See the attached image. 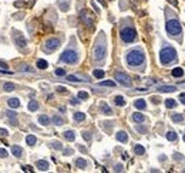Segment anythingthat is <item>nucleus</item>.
I'll return each mask as SVG.
<instances>
[{"instance_id":"obj_1","label":"nucleus","mask_w":185,"mask_h":173,"mask_svg":"<svg viewBox=\"0 0 185 173\" xmlns=\"http://www.w3.org/2000/svg\"><path fill=\"white\" fill-rule=\"evenodd\" d=\"M125 61L131 68H140L141 65L145 64V54L141 48H134V50L127 52Z\"/></svg>"},{"instance_id":"obj_2","label":"nucleus","mask_w":185,"mask_h":173,"mask_svg":"<svg viewBox=\"0 0 185 173\" xmlns=\"http://www.w3.org/2000/svg\"><path fill=\"white\" fill-rule=\"evenodd\" d=\"M105 54H107V46H105V38L104 35L101 34V37L96 41L94 44V48H93V58L96 61H102L105 58Z\"/></svg>"},{"instance_id":"obj_3","label":"nucleus","mask_w":185,"mask_h":173,"mask_svg":"<svg viewBox=\"0 0 185 173\" xmlns=\"http://www.w3.org/2000/svg\"><path fill=\"white\" fill-rule=\"evenodd\" d=\"M160 61L162 65H168L177 61V51L172 47H164L160 52Z\"/></svg>"},{"instance_id":"obj_4","label":"nucleus","mask_w":185,"mask_h":173,"mask_svg":"<svg viewBox=\"0 0 185 173\" xmlns=\"http://www.w3.org/2000/svg\"><path fill=\"white\" fill-rule=\"evenodd\" d=\"M167 31H168L169 35H174V37H177V35H179L182 33V29H181V24H179V21L177 20V18H171L167 21Z\"/></svg>"},{"instance_id":"obj_5","label":"nucleus","mask_w":185,"mask_h":173,"mask_svg":"<svg viewBox=\"0 0 185 173\" xmlns=\"http://www.w3.org/2000/svg\"><path fill=\"white\" fill-rule=\"evenodd\" d=\"M120 37L124 43H133L137 38V31L134 27H124L120 31Z\"/></svg>"},{"instance_id":"obj_6","label":"nucleus","mask_w":185,"mask_h":173,"mask_svg":"<svg viewBox=\"0 0 185 173\" xmlns=\"http://www.w3.org/2000/svg\"><path fill=\"white\" fill-rule=\"evenodd\" d=\"M60 60L63 63H66V64H76L78 61V54H77V51H74V50H66V51L61 54Z\"/></svg>"},{"instance_id":"obj_7","label":"nucleus","mask_w":185,"mask_h":173,"mask_svg":"<svg viewBox=\"0 0 185 173\" xmlns=\"http://www.w3.org/2000/svg\"><path fill=\"white\" fill-rule=\"evenodd\" d=\"M60 47V40L58 38H49L44 43V51L46 52H53Z\"/></svg>"},{"instance_id":"obj_8","label":"nucleus","mask_w":185,"mask_h":173,"mask_svg":"<svg viewBox=\"0 0 185 173\" xmlns=\"http://www.w3.org/2000/svg\"><path fill=\"white\" fill-rule=\"evenodd\" d=\"M116 80H117L121 85H124V86H131V84H133L131 78H130L125 72H120V71L116 72Z\"/></svg>"},{"instance_id":"obj_9","label":"nucleus","mask_w":185,"mask_h":173,"mask_svg":"<svg viewBox=\"0 0 185 173\" xmlns=\"http://www.w3.org/2000/svg\"><path fill=\"white\" fill-rule=\"evenodd\" d=\"M13 38H14V43H16L20 48H24L27 46V40L24 38V35L21 34L20 31H14L13 33Z\"/></svg>"},{"instance_id":"obj_10","label":"nucleus","mask_w":185,"mask_h":173,"mask_svg":"<svg viewBox=\"0 0 185 173\" xmlns=\"http://www.w3.org/2000/svg\"><path fill=\"white\" fill-rule=\"evenodd\" d=\"M116 138H117L118 142H121V143H125V142L128 140V135H127V132H124V131H120V132H117Z\"/></svg>"},{"instance_id":"obj_11","label":"nucleus","mask_w":185,"mask_h":173,"mask_svg":"<svg viewBox=\"0 0 185 173\" xmlns=\"http://www.w3.org/2000/svg\"><path fill=\"white\" fill-rule=\"evenodd\" d=\"M160 92H174V91H177V86L174 85H161L157 88Z\"/></svg>"},{"instance_id":"obj_12","label":"nucleus","mask_w":185,"mask_h":173,"mask_svg":"<svg viewBox=\"0 0 185 173\" xmlns=\"http://www.w3.org/2000/svg\"><path fill=\"white\" fill-rule=\"evenodd\" d=\"M36 166H37V168H39L40 170H43V172L49 169V163H47L46 160H37V163H36Z\"/></svg>"},{"instance_id":"obj_13","label":"nucleus","mask_w":185,"mask_h":173,"mask_svg":"<svg viewBox=\"0 0 185 173\" xmlns=\"http://www.w3.org/2000/svg\"><path fill=\"white\" fill-rule=\"evenodd\" d=\"M133 119H134V122H137V123H142V122L145 121V116H144L142 114H140V112H135L134 115H133Z\"/></svg>"},{"instance_id":"obj_14","label":"nucleus","mask_w":185,"mask_h":173,"mask_svg":"<svg viewBox=\"0 0 185 173\" xmlns=\"http://www.w3.org/2000/svg\"><path fill=\"white\" fill-rule=\"evenodd\" d=\"M101 112H102V114H105V115H113V109L105 104V102H102V104H101Z\"/></svg>"},{"instance_id":"obj_15","label":"nucleus","mask_w":185,"mask_h":173,"mask_svg":"<svg viewBox=\"0 0 185 173\" xmlns=\"http://www.w3.org/2000/svg\"><path fill=\"white\" fill-rule=\"evenodd\" d=\"M171 119L175 122V123H181V122L185 121V116L184 115H181V114H174V115L171 116Z\"/></svg>"},{"instance_id":"obj_16","label":"nucleus","mask_w":185,"mask_h":173,"mask_svg":"<svg viewBox=\"0 0 185 173\" xmlns=\"http://www.w3.org/2000/svg\"><path fill=\"white\" fill-rule=\"evenodd\" d=\"M27 108H29V111L30 112H36L37 109H39V102L37 101H29V105H27Z\"/></svg>"},{"instance_id":"obj_17","label":"nucleus","mask_w":185,"mask_h":173,"mask_svg":"<svg viewBox=\"0 0 185 173\" xmlns=\"http://www.w3.org/2000/svg\"><path fill=\"white\" fill-rule=\"evenodd\" d=\"M134 106L137 109H145V108H147V102H145L144 99H137L134 102Z\"/></svg>"},{"instance_id":"obj_18","label":"nucleus","mask_w":185,"mask_h":173,"mask_svg":"<svg viewBox=\"0 0 185 173\" xmlns=\"http://www.w3.org/2000/svg\"><path fill=\"white\" fill-rule=\"evenodd\" d=\"M7 104H9L10 108H19L20 106V101H19V98H10L7 101Z\"/></svg>"},{"instance_id":"obj_19","label":"nucleus","mask_w":185,"mask_h":173,"mask_svg":"<svg viewBox=\"0 0 185 173\" xmlns=\"http://www.w3.org/2000/svg\"><path fill=\"white\" fill-rule=\"evenodd\" d=\"M76 166H77L78 169H85V168H87V162H85L83 157H78V159L76 160Z\"/></svg>"},{"instance_id":"obj_20","label":"nucleus","mask_w":185,"mask_h":173,"mask_svg":"<svg viewBox=\"0 0 185 173\" xmlns=\"http://www.w3.org/2000/svg\"><path fill=\"white\" fill-rule=\"evenodd\" d=\"M12 153L16 156V157H20L23 155V149L20 146H12Z\"/></svg>"},{"instance_id":"obj_21","label":"nucleus","mask_w":185,"mask_h":173,"mask_svg":"<svg viewBox=\"0 0 185 173\" xmlns=\"http://www.w3.org/2000/svg\"><path fill=\"white\" fill-rule=\"evenodd\" d=\"M63 135H64V138L67 139L68 142H73V140L76 139V133H74L73 131H66V132H64Z\"/></svg>"},{"instance_id":"obj_22","label":"nucleus","mask_w":185,"mask_h":173,"mask_svg":"<svg viewBox=\"0 0 185 173\" xmlns=\"http://www.w3.org/2000/svg\"><path fill=\"white\" fill-rule=\"evenodd\" d=\"M182 75H184V71H182V68L177 67V68L172 69V77H175V78H181Z\"/></svg>"},{"instance_id":"obj_23","label":"nucleus","mask_w":185,"mask_h":173,"mask_svg":"<svg viewBox=\"0 0 185 173\" xmlns=\"http://www.w3.org/2000/svg\"><path fill=\"white\" fill-rule=\"evenodd\" d=\"M114 104L117 105V106H124L125 105V99H124V97H121V95H118L114 98Z\"/></svg>"},{"instance_id":"obj_24","label":"nucleus","mask_w":185,"mask_h":173,"mask_svg":"<svg viewBox=\"0 0 185 173\" xmlns=\"http://www.w3.org/2000/svg\"><path fill=\"white\" fill-rule=\"evenodd\" d=\"M134 152H135V155H144V153H145V148H144L142 145H135Z\"/></svg>"},{"instance_id":"obj_25","label":"nucleus","mask_w":185,"mask_h":173,"mask_svg":"<svg viewBox=\"0 0 185 173\" xmlns=\"http://www.w3.org/2000/svg\"><path fill=\"white\" fill-rule=\"evenodd\" d=\"M165 136H167V139H168L169 142H175V140L178 139V136H177V133H175L174 131H168Z\"/></svg>"},{"instance_id":"obj_26","label":"nucleus","mask_w":185,"mask_h":173,"mask_svg":"<svg viewBox=\"0 0 185 173\" xmlns=\"http://www.w3.org/2000/svg\"><path fill=\"white\" fill-rule=\"evenodd\" d=\"M26 142H27V145H29V146H34V145H36V142H37V139H36L34 135H27V136H26Z\"/></svg>"},{"instance_id":"obj_27","label":"nucleus","mask_w":185,"mask_h":173,"mask_svg":"<svg viewBox=\"0 0 185 173\" xmlns=\"http://www.w3.org/2000/svg\"><path fill=\"white\" fill-rule=\"evenodd\" d=\"M84 119H85V114H83V112H74V121L83 122Z\"/></svg>"},{"instance_id":"obj_28","label":"nucleus","mask_w":185,"mask_h":173,"mask_svg":"<svg viewBox=\"0 0 185 173\" xmlns=\"http://www.w3.org/2000/svg\"><path fill=\"white\" fill-rule=\"evenodd\" d=\"M39 122H40L41 125H44V126H46V125H49V123H50V118H49V116H46V115H40V116H39Z\"/></svg>"},{"instance_id":"obj_29","label":"nucleus","mask_w":185,"mask_h":173,"mask_svg":"<svg viewBox=\"0 0 185 173\" xmlns=\"http://www.w3.org/2000/svg\"><path fill=\"white\" fill-rule=\"evenodd\" d=\"M3 88H4V91L10 92V91H14V89H16V85H14L13 82H4Z\"/></svg>"},{"instance_id":"obj_30","label":"nucleus","mask_w":185,"mask_h":173,"mask_svg":"<svg viewBox=\"0 0 185 173\" xmlns=\"http://www.w3.org/2000/svg\"><path fill=\"white\" fill-rule=\"evenodd\" d=\"M47 67H49L47 61H44V60H39V61H37V68H40V69H46Z\"/></svg>"},{"instance_id":"obj_31","label":"nucleus","mask_w":185,"mask_h":173,"mask_svg":"<svg viewBox=\"0 0 185 173\" xmlns=\"http://www.w3.org/2000/svg\"><path fill=\"white\" fill-rule=\"evenodd\" d=\"M165 106L167 108H175L177 106V102H175V99H165Z\"/></svg>"},{"instance_id":"obj_32","label":"nucleus","mask_w":185,"mask_h":173,"mask_svg":"<svg viewBox=\"0 0 185 173\" xmlns=\"http://www.w3.org/2000/svg\"><path fill=\"white\" fill-rule=\"evenodd\" d=\"M98 85L100 86H113V88H114V86H116V82H114V81H101Z\"/></svg>"},{"instance_id":"obj_33","label":"nucleus","mask_w":185,"mask_h":173,"mask_svg":"<svg viewBox=\"0 0 185 173\" xmlns=\"http://www.w3.org/2000/svg\"><path fill=\"white\" fill-rule=\"evenodd\" d=\"M93 75H94L96 78H102V77H104V71H102V69H94Z\"/></svg>"},{"instance_id":"obj_34","label":"nucleus","mask_w":185,"mask_h":173,"mask_svg":"<svg viewBox=\"0 0 185 173\" xmlns=\"http://www.w3.org/2000/svg\"><path fill=\"white\" fill-rule=\"evenodd\" d=\"M51 121L54 122L56 125H63V119H61L60 116H57V115H54V116L51 118Z\"/></svg>"},{"instance_id":"obj_35","label":"nucleus","mask_w":185,"mask_h":173,"mask_svg":"<svg viewBox=\"0 0 185 173\" xmlns=\"http://www.w3.org/2000/svg\"><path fill=\"white\" fill-rule=\"evenodd\" d=\"M67 80L71 81V82H77V81H85V80H81V78H77L76 75H67Z\"/></svg>"},{"instance_id":"obj_36","label":"nucleus","mask_w":185,"mask_h":173,"mask_svg":"<svg viewBox=\"0 0 185 173\" xmlns=\"http://www.w3.org/2000/svg\"><path fill=\"white\" fill-rule=\"evenodd\" d=\"M51 148H54V149H57V151H60V149L63 148V145H61L60 142H51Z\"/></svg>"},{"instance_id":"obj_37","label":"nucleus","mask_w":185,"mask_h":173,"mask_svg":"<svg viewBox=\"0 0 185 173\" xmlns=\"http://www.w3.org/2000/svg\"><path fill=\"white\" fill-rule=\"evenodd\" d=\"M6 115H7L10 119H14V118L17 116V114L14 112V111H6Z\"/></svg>"},{"instance_id":"obj_38","label":"nucleus","mask_w":185,"mask_h":173,"mask_svg":"<svg viewBox=\"0 0 185 173\" xmlns=\"http://www.w3.org/2000/svg\"><path fill=\"white\" fill-rule=\"evenodd\" d=\"M56 75H58V77H66V71L63 68H57L56 69Z\"/></svg>"},{"instance_id":"obj_39","label":"nucleus","mask_w":185,"mask_h":173,"mask_svg":"<svg viewBox=\"0 0 185 173\" xmlns=\"http://www.w3.org/2000/svg\"><path fill=\"white\" fill-rule=\"evenodd\" d=\"M78 98H80V99H87V98H88V94H87L85 91H80V92H78Z\"/></svg>"},{"instance_id":"obj_40","label":"nucleus","mask_w":185,"mask_h":173,"mask_svg":"<svg viewBox=\"0 0 185 173\" xmlns=\"http://www.w3.org/2000/svg\"><path fill=\"white\" fill-rule=\"evenodd\" d=\"M83 138L85 140H91V133L90 132H83Z\"/></svg>"},{"instance_id":"obj_41","label":"nucleus","mask_w":185,"mask_h":173,"mask_svg":"<svg viewBox=\"0 0 185 173\" xmlns=\"http://www.w3.org/2000/svg\"><path fill=\"white\" fill-rule=\"evenodd\" d=\"M7 151L6 149H0V157H7Z\"/></svg>"},{"instance_id":"obj_42","label":"nucleus","mask_w":185,"mask_h":173,"mask_svg":"<svg viewBox=\"0 0 185 173\" xmlns=\"http://www.w3.org/2000/svg\"><path fill=\"white\" fill-rule=\"evenodd\" d=\"M179 101H181V104H184V105H185V92L179 94Z\"/></svg>"},{"instance_id":"obj_43","label":"nucleus","mask_w":185,"mask_h":173,"mask_svg":"<svg viewBox=\"0 0 185 173\" xmlns=\"http://www.w3.org/2000/svg\"><path fill=\"white\" fill-rule=\"evenodd\" d=\"M175 160H178V162H179V160H184V156L182 155H179V153H175Z\"/></svg>"},{"instance_id":"obj_44","label":"nucleus","mask_w":185,"mask_h":173,"mask_svg":"<svg viewBox=\"0 0 185 173\" xmlns=\"http://www.w3.org/2000/svg\"><path fill=\"white\" fill-rule=\"evenodd\" d=\"M116 172H122V166L121 165H116V169H114Z\"/></svg>"},{"instance_id":"obj_45","label":"nucleus","mask_w":185,"mask_h":173,"mask_svg":"<svg viewBox=\"0 0 185 173\" xmlns=\"http://www.w3.org/2000/svg\"><path fill=\"white\" fill-rule=\"evenodd\" d=\"M9 132H7V129H0V135L1 136H4V135H7Z\"/></svg>"},{"instance_id":"obj_46","label":"nucleus","mask_w":185,"mask_h":173,"mask_svg":"<svg viewBox=\"0 0 185 173\" xmlns=\"http://www.w3.org/2000/svg\"><path fill=\"white\" fill-rule=\"evenodd\" d=\"M57 91L58 92H66V88L64 86H57Z\"/></svg>"},{"instance_id":"obj_47","label":"nucleus","mask_w":185,"mask_h":173,"mask_svg":"<svg viewBox=\"0 0 185 173\" xmlns=\"http://www.w3.org/2000/svg\"><path fill=\"white\" fill-rule=\"evenodd\" d=\"M78 104V99H77V98H73V99H71V105H77Z\"/></svg>"},{"instance_id":"obj_48","label":"nucleus","mask_w":185,"mask_h":173,"mask_svg":"<svg viewBox=\"0 0 185 173\" xmlns=\"http://www.w3.org/2000/svg\"><path fill=\"white\" fill-rule=\"evenodd\" d=\"M23 169H24L26 172H27V170H29V172H33V169H32L30 166H23Z\"/></svg>"},{"instance_id":"obj_49","label":"nucleus","mask_w":185,"mask_h":173,"mask_svg":"<svg viewBox=\"0 0 185 173\" xmlns=\"http://www.w3.org/2000/svg\"><path fill=\"white\" fill-rule=\"evenodd\" d=\"M73 153V151L71 149H67V151H64V155H71Z\"/></svg>"},{"instance_id":"obj_50","label":"nucleus","mask_w":185,"mask_h":173,"mask_svg":"<svg viewBox=\"0 0 185 173\" xmlns=\"http://www.w3.org/2000/svg\"><path fill=\"white\" fill-rule=\"evenodd\" d=\"M0 67H3V68H7V64H6V63H3V61H0Z\"/></svg>"},{"instance_id":"obj_51","label":"nucleus","mask_w":185,"mask_h":173,"mask_svg":"<svg viewBox=\"0 0 185 173\" xmlns=\"http://www.w3.org/2000/svg\"><path fill=\"white\" fill-rule=\"evenodd\" d=\"M152 102H154V104H158V102H160V98H152Z\"/></svg>"},{"instance_id":"obj_52","label":"nucleus","mask_w":185,"mask_h":173,"mask_svg":"<svg viewBox=\"0 0 185 173\" xmlns=\"http://www.w3.org/2000/svg\"><path fill=\"white\" fill-rule=\"evenodd\" d=\"M184 142H185V135H184Z\"/></svg>"},{"instance_id":"obj_53","label":"nucleus","mask_w":185,"mask_h":173,"mask_svg":"<svg viewBox=\"0 0 185 173\" xmlns=\"http://www.w3.org/2000/svg\"><path fill=\"white\" fill-rule=\"evenodd\" d=\"M184 172H185V170H184Z\"/></svg>"}]
</instances>
